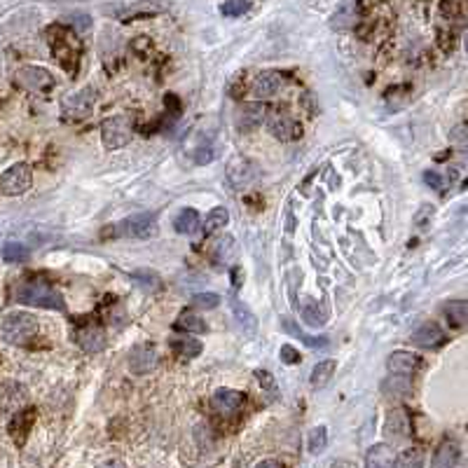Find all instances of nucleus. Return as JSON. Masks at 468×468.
<instances>
[{
    "instance_id": "a19ab883",
    "label": "nucleus",
    "mask_w": 468,
    "mask_h": 468,
    "mask_svg": "<svg viewBox=\"0 0 468 468\" xmlns=\"http://www.w3.org/2000/svg\"><path fill=\"white\" fill-rule=\"evenodd\" d=\"M194 162L197 164H209V162H213V159H216V150H213V147L209 145V147H197V150H194Z\"/></svg>"
},
{
    "instance_id": "4468645a",
    "label": "nucleus",
    "mask_w": 468,
    "mask_h": 468,
    "mask_svg": "<svg viewBox=\"0 0 468 468\" xmlns=\"http://www.w3.org/2000/svg\"><path fill=\"white\" fill-rule=\"evenodd\" d=\"M246 396L241 394V391H234V389H218L216 394L211 396V407L216 410L218 414H232L241 407V403H244Z\"/></svg>"
},
{
    "instance_id": "f03ea898",
    "label": "nucleus",
    "mask_w": 468,
    "mask_h": 468,
    "mask_svg": "<svg viewBox=\"0 0 468 468\" xmlns=\"http://www.w3.org/2000/svg\"><path fill=\"white\" fill-rule=\"evenodd\" d=\"M17 302L31 305V307H43V309H54V312L66 309L63 298L47 281H23L21 286L17 288Z\"/></svg>"
},
{
    "instance_id": "f257e3e1",
    "label": "nucleus",
    "mask_w": 468,
    "mask_h": 468,
    "mask_svg": "<svg viewBox=\"0 0 468 468\" xmlns=\"http://www.w3.org/2000/svg\"><path fill=\"white\" fill-rule=\"evenodd\" d=\"M47 38H50L52 54L57 57V61L61 63L66 73L75 75V70H78V57H80L78 33L70 31L66 26H50Z\"/></svg>"
},
{
    "instance_id": "58836bf2",
    "label": "nucleus",
    "mask_w": 468,
    "mask_h": 468,
    "mask_svg": "<svg viewBox=\"0 0 468 468\" xmlns=\"http://www.w3.org/2000/svg\"><path fill=\"white\" fill-rule=\"evenodd\" d=\"M192 305L197 307V309H216L218 305H221V295L216 293H199L192 298Z\"/></svg>"
},
{
    "instance_id": "2eb2a0df",
    "label": "nucleus",
    "mask_w": 468,
    "mask_h": 468,
    "mask_svg": "<svg viewBox=\"0 0 468 468\" xmlns=\"http://www.w3.org/2000/svg\"><path fill=\"white\" fill-rule=\"evenodd\" d=\"M269 132L279 141H283V143H290V141L302 139V124L288 115H279L269 120Z\"/></svg>"
},
{
    "instance_id": "de8ad7c7",
    "label": "nucleus",
    "mask_w": 468,
    "mask_h": 468,
    "mask_svg": "<svg viewBox=\"0 0 468 468\" xmlns=\"http://www.w3.org/2000/svg\"><path fill=\"white\" fill-rule=\"evenodd\" d=\"M73 21H75V33H80V31H87V28L92 26V21H90V17H87V14L73 17Z\"/></svg>"
},
{
    "instance_id": "8fccbe9b",
    "label": "nucleus",
    "mask_w": 468,
    "mask_h": 468,
    "mask_svg": "<svg viewBox=\"0 0 468 468\" xmlns=\"http://www.w3.org/2000/svg\"><path fill=\"white\" fill-rule=\"evenodd\" d=\"M454 139H457V141H461V143H464V141H466V124H459V127L457 129H454Z\"/></svg>"
},
{
    "instance_id": "49530a36",
    "label": "nucleus",
    "mask_w": 468,
    "mask_h": 468,
    "mask_svg": "<svg viewBox=\"0 0 468 468\" xmlns=\"http://www.w3.org/2000/svg\"><path fill=\"white\" fill-rule=\"evenodd\" d=\"M431 213H434V206L424 204V206H422V211H419V213H417V218H414V223H417L419 227H424V225H426V218H429Z\"/></svg>"
},
{
    "instance_id": "a18cd8bd",
    "label": "nucleus",
    "mask_w": 468,
    "mask_h": 468,
    "mask_svg": "<svg viewBox=\"0 0 468 468\" xmlns=\"http://www.w3.org/2000/svg\"><path fill=\"white\" fill-rule=\"evenodd\" d=\"M256 377H258V382L263 384L265 389H274V379H272V372H267V370H258V372H256Z\"/></svg>"
},
{
    "instance_id": "9b49d317",
    "label": "nucleus",
    "mask_w": 468,
    "mask_h": 468,
    "mask_svg": "<svg viewBox=\"0 0 468 468\" xmlns=\"http://www.w3.org/2000/svg\"><path fill=\"white\" fill-rule=\"evenodd\" d=\"M75 342H78V347L82 352L99 354V352H103V347H105V333L96 323H87V325H82V328H78Z\"/></svg>"
},
{
    "instance_id": "ea45409f",
    "label": "nucleus",
    "mask_w": 468,
    "mask_h": 468,
    "mask_svg": "<svg viewBox=\"0 0 468 468\" xmlns=\"http://www.w3.org/2000/svg\"><path fill=\"white\" fill-rule=\"evenodd\" d=\"M281 360H283V363H286V365H298L300 363V352H298V349H295V347H290V345H283L281 347Z\"/></svg>"
},
{
    "instance_id": "3c124183",
    "label": "nucleus",
    "mask_w": 468,
    "mask_h": 468,
    "mask_svg": "<svg viewBox=\"0 0 468 468\" xmlns=\"http://www.w3.org/2000/svg\"><path fill=\"white\" fill-rule=\"evenodd\" d=\"M302 103H305L307 108H309L312 115H314V112H316V108H314V96H312V94H305V96H302Z\"/></svg>"
},
{
    "instance_id": "f704fd0d",
    "label": "nucleus",
    "mask_w": 468,
    "mask_h": 468,
    "mask_svg": "<svg viewBox=\"0 0 468 468\" xmlns=\"http://www.w3.org/2000/svg\"><path fill=\"white\" fill-rule=\"evenodd\" d=\"M325 445H328V431H325L323 426H316V429H312L309 431V440H307V449H309V454L323 452Z\"/></svg>"
},
{
    "instance_id": "cd10ccee",
    "label": "nucleus",
    "mask_w": 468,
    "mask_h": 468,
    "mask_svg": "<svg viewBox=\"0 0 468 468\" xmlns=\"http://www.w3.org/2000/svg\"><path fill=\"white\" fill-rule=\"evenodd\" d=\"M445 316L452 328H464L466 325V314H468V305L464 300H454V302H447L445 305Z\"/></svg>"
},
{
    "instance_id": "2f4dec72",
    "label": "nucleus",
    "mask_w": 468,
    "mask_h": 468,
    "mask_svg": "<svg viewBox=\"0 0 468 468\" xmlns=\"http://www.w3.org/2000/svg\"><path fill=\"white\" fill-rule=\"evenodd\" d=\"M132 279L139 283L143 290H150V293H157L162 290V279L155 274L152 269H134L132 272Z\"/></svg>"
},
{
    "instance_id": "c03bdc74",
    "label": "nucleus",
    "mask_w": 468,
    "mask_h": 468,
    "mask_svg": "<svg viewBox=\"0 0 468 468\" xmlns=\"http://www.w3.org/2000/svg\"><path fill=\"white\" fill-rule=\"evenodd\" d=\"M424 183L434 190H442V176L436 174V171H426L424 174Z\"/></svg>"
},
{
    "instance_id": "4c0bfd02",
    "label": "nucleus",
    "mask_w": 468,
    "mask_h": 468,
    "mask_svg": "<svg viewBox=\"0 0 468 468\" xmlns=\"http://www.w3.org/2000/svg\"><path fill=\"white\" fill-rule=\"evenodd\" d=\"M221 10L225 17H241L251 10V0H225Z\"/></svg>"
},
{
    "instance_id": "1a4fd4ad",
    "label": "nucleus",
    "mask_w": 468,
    "mask_h": 468,
    "mask_svg": "<svg viewBox=\"0 0 468 468\" xmlns=\"http://www.w3.org/2000/svg\"><path fill=\"white\" fill-rule=\"evenodd\" d=\"M157 368V349L150 342H141L129 352V370L134 375H147Z\"/></svg>"
},
{
    "instance_id": "39448f33",
    "label": "nucleus",
    "mask_w": 468,
    "mask_h": 468,
    "mask_svg": "<svg viewBox=\"0 0 468 468\" xmlns=\"http://www.w3.org/2000/svg\"><path fill=\"white\" fill-rule=\"evenodd\" d=\"M101 139H103V145L108 150H117V147H124L127 143H132L134 139V122L129 120L127 115H115L108 117L101 124Z\"/></svg>"
},
{
    "instance_id": "0eeeda50",
    "label": "nucleus",
    "mask_w": 468,
    "mask_h": 468,
    "mask_svg": "<svg viewBox=\"0 0 468 468\" xmlns=\"http://www.w3.org/2000/svg\"><path fill=\"white\" fill-rule=\"evenodd\" d=\"M17 85L23 87L26 92L33 94H47L54 87V78L50 70L38 68V66H23L17 70Z\"/></svg>"
},
{
    "instance_id": "dca6fc26",
    "label": "nucleus",
    "mask_w": 468,
    "mask_h": 468,
    "mask_svg": "<svg viewBox=\"0 0 468 468\" xmlns=\"http://www.w3.org/2000/svg\"><path fill=\"white\" fill-rule=\"evenodd\" d=\"M384 434L396 438V440H405V438L412 436V422L410 414L405 410H391L387 417V424H384Z\"/></svg>"
},
{
    "instance_id": "412c9836",
    "label": "nucleus",
    "mask_w": 468,
    "mask_h": 468,
    "mask_svg": "<svg viewBox=\"0 0 468 468\" xmlns=\"http://www.w3.org/2000/svg\"><path fill=\"white\" fill-rule=\"evenodd\" d=\"M300 314H302V321L307 325H312V328H321L328 321V312H325V307L321 305L318 300H305V305L300 307Z\"/></svg>"
},
{
    "instance_id": "c9c22d12",
    "label": "nucleus",
    "mask_w": 468,
    "mask_h": 468,
    "mask_svg": "<svg viewBox=\"0 0 468 468\" xmlns=\"http://www.w3.org/2000/svg\"><path fill=\"white\" fill-rule=\"evenodd\" d=\"M227 223H230L227 209L216 206V209L209 213V218H206V232H216V230H221V227H227Z\"/></svg>"
},
{
    "instance_id": "37998d69",
    "label": "nucleus",
    "mask_w": 468,
    "mask_h": 468,
    "mask_svg": "<svg viewBox=\"0 0 468 468\" xmlns=\"http://www.w3.org/2000/svg\"><path fill=\"white\" fill-rule=\"evenodd\" d=\"M459 10H461V3L459 0H442L440 3V12L445 17H457L459 14Z\"/></svg>"
},
{
    "instance_id": "393cba45",
    "label": "nucleus",
    "mask_w": 468,
    "mask_h": 468,
    "mask_svg": "<svg viewBox=\"0 0 468 468\" xmlns=\"http://www.w3.org/2000/svg\"><path fill=\"white\" fill-rule=\"evenodd\" d=\"M335 370H337V363L333 358H325V360H321V363H316V365H314V370H312V377H309L312 387L314 389H323L325 384L333 379Z\"/></svg>"
},
{
    "instance_id": "aec40b11",
    "label": "nucleus",
    "mask_w": 468,
    "mask_h": 468,
    "mask_svg": "<svg viewBox=\"0 0 468 468\" xmlns=\"http://www.w3.org/2000/svg\"><path fill=\"white\" fill-rule=\"evenodd\" d=\"M230 307H232V314H234V318H236V323H239V328L244 330V333L248 337H253L256 335V330H258V318H256V314L251 312V307L246 305V302H241V300H230Z\"/></svg>"
},
{
    "instance_id": "79ce46f5",
    "label": "nucleus",
    "mask_w": 468,
    "mask_h": 468,
    "mask_svg": "<svg viewBox=\"0 0 468 468\" xmlns=\"http://www.w3.org/2000/svg\"><path fill=\"white\" fill-rule=\"evenodd\" d=\"M384 0H358V5H356V10H358V14H363V17H368L370 12H375L379 5H382Z\"/></svg>"
},
{
    "instance_id": "b1692460",
    "label": "nucleus",
    "mask_w": 468,
    "mask_h": 468,
    "mask_svg": "<svg viewBox=\"0 0 468 468\" xmlns=\"http://www.w3.org/2000/svg\"><path fill=\"white\" fill-rule=\"evenodd\" d=\"M169 347L181 358H197L201 354V342L192 340V337H171Z\"/></svg>"
},
{
    "instance_id": "a211bd4d",
    "label": "nucleus",
    "mask_w": 468,
    "mask_h": 468,
    "mask_svg": "<svg viewBox=\"0 0 468 468\" xmlns=\"http://www.w3.org/2000/svg\"><path fill=\"white\" fill-rule=\"evenodd\" d=\"M412 342L417 347H424V349H438L445 345V333H442V328L434 321L424 323L422 328L414 330L412 335Z\"/></svg>"
},
{
    "instance_id": "ddd939ff",
    "label": "nucleus",
    "mask_w": 468,
    "mask_h": 468,
    "mask_svg": "<svg viewBox=\"0 0 468 468\" xmlns=\"http://www.w3.org/2000/svg\"><path fill=\"white\" fill-rule=\"evenodd\" d=\"M28 400V391L26 387L17 382H5L0 387V410L3 412H17L23 403Z\"/></svg>"
},
{
    "instance_id": "6ab92c4d",
    "label": "nucleus",
    "mask_w": 468,
    "mask_h": 468,
    "mask_svg": "<svg viewBox=\"0 0 468 468\" xmlns=\"http://www.w3.org/2000/svg\"><path fill=\"white\" fill-rule=\"evenodd\" d=\"M279 90H281V73H276V70H265V73H260L256 82H253V94L260 99L274 96V94H279Z\"/></svg>"
},
{
    "instance_id": "bb28decb",
    "label": "nucleus",
    "mask_w": 468,
    "mask_h": 468,
    "mask_svg": "<svg viewBox=\"0 0 468 468\" xmlns=\"http://www.w3.org/2000/svg\"><path fill=\"white\" fill-rule=\"evenodd\" d=\"M174 227L179 234H194L199 230V213L194 209H183L176 218Z\"/></svg>"
},
{
    "instance_id": "603ef678",
    "label": "nucleus",
    "mask_w": 468,
    "mask_h": 468,
    "mask_svg": "<svg viewBox=\"0 0 468 468\" xmlns=\"http://www.w3.org/2000/svg\"><path fill=\"white\" fill-rule=\"evenodd\" d=\"M232 281H234V288H239V286H241V269H239V267H234V269H232Z\"/></svg>"
},
{
    "instance_id": "473e14b6",
    "label": "nucleus",
    "mask_w": 468,
    "mask_h": 468,
    "mask_svg": "<svg viewBox=\"0 0 468 468\" xmlns=\"http://www.w3.org/2000/svg\"><path fill=\"white\" fill-rule=\"evenodd\" d=\"M394 466H400V468H419V466H424L422 447L403 449V452H398V457H394Z\"/></svg>"
},
{
    "instance_id": "7ed1b4c3",
    "label": "nucleus",
    "mask_w": 468,
    "mask_h": 468,
    "mask_svg": "<svg viewBox=\"0 0 468 468\" xmlns=\"http://www.w3.org/2000/svg\"><path fill=\"white\" fill-rule=\"evenodd\" d=\"M35 335H38V318L33 314L14 312L10 316H5L3 323H0V340L8 342V345L14 347L28 345Z\"/></svg>"
},
{
    "instance_id": "4be33fe9",
    "label": "nucleus",
    "mask_w": 468,
    "mask_h": 468,
    "mask_svg": "<svg viewBox=\"0 0 468 468\" xmlns=\"http://www.w3.org/2000/svg\"><path fill=\"white\" fill-rule=\"evenodd\" d=\"M394 457H396V452L387 445V442L372 445L368 449V454H365V466L368 468H391L394 466Z\"/></svg>"
},
{
    "instance_id": "f3484780",
    "label": "nucleus",
    "mask_w": 468,
    "mask_h": 468,
    "mask_svg": "<svg viewBox=\"0 0 468 468\" xmlns=\"http://www.w3.org/2000/svg\"><path fill=\"white\" fill-rule=\"evenodd\" d=\"M391 375H414L422 368V358L412 352H394L387 360Z\"/></svg>"
},
{
    "instance_id": "9d476101",
    "label": "nucleus",
    "mask_w": 468,
    "mask_h": 468,
    "mask_svg": "<svg viewBox=\"0 0 468 468\" xmlns=\"http://www.w3.org/2000/svg\"><path fill=\"white\" fill-rule=\"evenodd\" d=\"M35 417H38V412H35V407H26V410H17L14 417H12L10 422V436L12 440H14L17 447H21L23 442H26L28 434H31L33 424H35Z\"/></svg>"
},
{
    "instance_id": "f8f14e48",
    "label": "nucleus",
    "mask_w": 468,
    "mask_h": 468,
    "mask_svg": "<svg viewBox=\"0 0 468 468\" xmlns=\"http://www.w3.org/2000/svg\"><path fill=\"white\" fill-rule=\"evenodd\" d=\"M267 105L263 103H246L236 110V127L241 132H253L256 127H260L265 120H267Z\"/></svg>"
},
{
    "instance_id": "a878e982",
    "label": "nucleus",
    "mask_w": 468,
    "mask_h": 468,
    "mask_svg": "<svg viewBox=\"0 0 468 468\" xmlns=\"http://www.w3.org/2000/svg\"><path fill=\"white\" fill-rule=\"evenodd\" d=\"M92 90H85L82 94H73L70 99H66V110L70 112V115H75V117H85L87 112L92 110Z\"/></svg>"
},
{
    "instance_id": "72a5a7b5",
    "label": "nucleus",
    "mask_w": 468,
    "mask_h": 468,
    "mask_svg": "<svg viewBox=\"0 0 468 468\" xmlns=\"http://www.w3.org/2000/svg\"><path fill=\"white\" fill-rule=\"evenodd\" d=\"M176 328L179 330H187V333H206V323H204V318L197 316V314H192V312H183L181 316H179V321H176Z\"/></svg>"
},
{
    "instance_id": "09e8293b",
    "label": "nucleus",
    "mask_w": 468,
    "mask_h": 468,
    "mask_svg": "<svg viewBox=\"0 0 468 468\" xmlns=\"http://www.w3.org/2000/svg\"><path fill=\"white\" fill-rule=\"evenodd\" d=\"M258 466H260V468H281V466H283V461H276V459H265V461H260Z\"/></svg>"
},
{
    "instance_id": "20e7f679",
    "label": "nucleus",
    "mask_w": 468,
    "mask_h": 468,
    "mask_svg": "<svg viewBox=\"0 0 468 468\" xmlns=\"http://www.w3.org/2000/svg\"><path fill=\"white\" fill-rule=\"evenodd\" d=\"M155 223H157L155 213L150 211L134 213V216L124 218L122 223L110 225V230L103 232V236L115 234V236H129V239H147V236L155 234Z\"/></svg>"
},
{
    "instance_id": "423d86ee",
    "label": "nucleus",
    "mask_w": 468,
    "mask_h": 468,
    "mask_svg": "<svg viewBox=\"0 0 468 468\" xmlns=\"http://www.w3.org/2000/svg\"><path fill=\"white\" fill-rule=\"evenodd\" d=\"M33 183V174L28 164H14L0 176V192L8 197H19V194L28 192Z\"/></svg>"
},
{
    "instance_id": "c85d7f7f",
    "label": "nucleus",
    "mask_w": 468,
    "mask_h": 468,
    "mask_svg": "<svg viewBox=\"0 0 468 468\" xmlns=\"http://www.w3.org/2000/svg\"><path fill=\"white\" fill-rule=\"evenodd\" d=\"M454 464H459V447L454 445V442L445 440L434 454V466L445 468V466H454Z\"/></svg>"
},
{
    "instance_id": "c756f323",
    "label": "nucleus",
    "mask_w": 468,
    "mask_h": 468,
    "mask_svg": "<svg viewBox=\"0 0 468 468\" xmlns=\"http://www.w3.org/2000/svg\"><path fill=\"white\" fill-rule=\"evenodd\" d=\"M234 253H236V246L232 236H221V239L213 244V260H216L218 265H225L227 260H232Z\"/></svg>"
},
{
    "instance_id": "7c9ffc66",
    "label": "nucleus",
    "mask_w": 468,
    "mask_h": 468,
    "mask_svg": "<svg viewBox=\"0 0 468 468\" xmlns=\"http://www.w3.org/2000/svg\"><path fill=\"white\" fill-rule=\"evenodd\" d=\"M382 389H384V394H387V396H407V394H410V389H412L410 375H394V377H389L387 382L382 384Z\"/></svg>"
},
{
    "instance_id": "e433bc0d",
    "label": "nucleus",
    "mask_w": 468,
    "mask_h": 468,
    "mask_svg": "<svg viewBox=\"0 0 468 468\" xmlns=\"http://www.w3.org/2000/svg\"><path fill=\"white\" fill-rule=\"evenodd\" d=\"M28 256H31V251L21 244H8L3 248L5 263H23V260H28Z\"/></svg>"
},
{
    "instance_id": "6e6552de",
    "label": "nucleus",
    "mask_w": 468,
    "mask_h": 468,
    "mask_svg": "<svg viewBox=\"0 0 468 468\" xmlns=\"http://www.w3.org/2000/svg\"><path fill=\"white\" fill-rule=\"evenodd\" d=\"M258 181V167L246 157H234L227 164V183L234 190H246Z\"/></svg>"
},
{
    "instance_id": "5701e85b",
    "label": "nucleus",
    "mask_w": 468,
    "mask_h": 468,
    "mask_svg": "<svg viewBox=\"0 0 468 468\" xmlns=\"http://www.w3.org/2000/svg\"><path fill=\"white\" fill-rule=\"evenodd\" d=\"M281 325H283V330L286 333H290L293 337H298V340H302V345L305 347H309V349H325L330 345L328 342V337L321 335V337H316V335H307V333H302V330L295 325V321H290V318H281Z\"/></svg>"
}]
</instances>
